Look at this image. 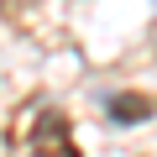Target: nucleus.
I'll return each instance as SVG.
<instances>
[{
	"mask_svg": "<svg viewBox=\"0 0 157 157\" xmlns=\"http://www.w3.org/2000/svg\"><path fill=\"white\" fill-rule=\"evenodd\" d=\"M32 147H37V152H47V157H58V152H63V157H73V147H68V126H63L52 110L37 121V131H32Z\"/></svg>",
	"mask_w": 157,
	"mask_h": 157,
	"instance_id": "obj_1",
	"label": "nucleus"
},
{
	"mask_svg": "<svg viewBox=\"0 0 157 157\" xmlns=\"http://www.w3.org/2000/svg\"><path fill=\"white\" fill-rule=\"evenodd\" d=\"M110 115H115L121 126H136V121L152 115V100H141V94H115V100H110Z\"/></svg>",
	"mask_w": 157,
	"mask_h": 157,
	"instance_id": "obj_2",
	"label": "nucleus"
}]
</instances>
